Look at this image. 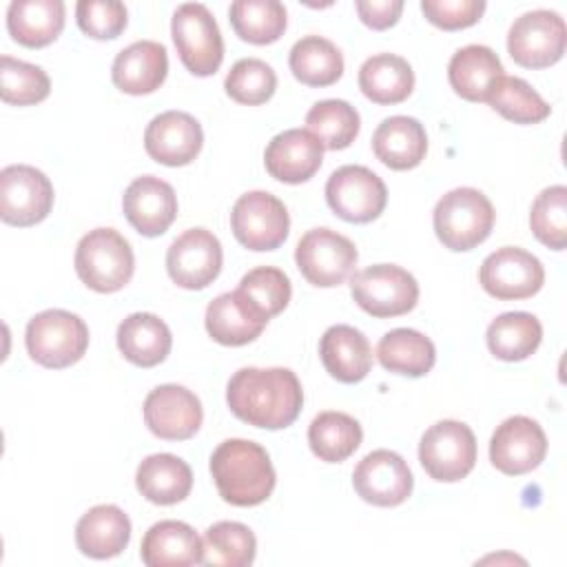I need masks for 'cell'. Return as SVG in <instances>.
Returning a JSON list of instances; mask_svg holds the SVG:
<instances>
[{
    "mask_svg": "<svg viewBox=\"0 0 567 567\" xmlns=\"http://www.w3.org/2000/svg\"><path fill=\"white\" fill-rule=\"evenodd\" d=\"M131 540V520L117 505H95L75 525L78 549L95 560L113 558Z\"/></svg>",
    "mask_w": 567,
    "mask_h": 567,
    "instance_id": "4316f807",
    "label": "cell"
},
{
    "mask_svg": "<svg viewBox=\"0 0 567 567\" xmlns=\"http://www.w3.org/2000/svg\"><path fill=\"white\" fill-rule=\"evenodd\" d=\"M117 348L126 361L140 368L162 363L173 346L168 326L153 312H133L117 326Z\"/></svg>",
    "mask_w": 567,
    "mask_h": 567,
    "instance_id": "f1b7e54d",
    "label": "cell"
},
{
    "mask_svg": "<svg viewBox=\"0 0 567 567\" xmlns=\"http://www.w3.org/2000/svg\"><path fill=\"white\" fill-rule=\"evenodd\" d=\"M532 233L551 250L567 246V186L556 184L540 190L529 210Z\"/></svg>",
    "mask_w": 567,
    "mask_h": 567,
    "instance_id": "b9f144b4",
    "label": "cell"
},
{
    "mask_svg": "<svg viewBox=\"0 0 567 567\" xmlns=\"http://www.w3.org/2000/svg\"><path fill=\"white\" fill-rule=\"evenodd\" d=\"M224 89L235 102L257 106L275 95L277 73L259 58H241L230 66Z\"/></svg>",
    "mask_w": 567,
    "mask_h": 567,
    "instance_id": "7bdbcfd3",
    "label": "cell"
},
{
    "mask_svg": "<svg viewBox=\"0 0 567 567\" xmlns=\"http://www.w3.org/2000/svg\"><path fill=\"white\" fill-rule=\"evenodd\" d=\"M204 558L208 567H248L257 554V538L248 525L237 520L213 523L204 532Z\"/></svg>",
    "mask_w": 567,
    "mask_h": 567,
    "instance_id": "8d00e7d4",
    "label": "cell"
},
{
    "mask_svg": "<svg viewBox=\"0 0 567 567\" xmlns=\"http://www.w3.org/2000/svg\"><path fill=\"white\" fill-rule=\"evenodd\" d=\"M306 126L319 137L323 148H348L361 128L359 111L346 100H321L306 113Z\"/></svg>",
    "mask_w": 567,
    "mask_h": 567,
    "instance_id": "ab89813d",
    "label": "cell"
},
{
    "mask_svg": "<svg viewBox=\"0 0 567 567\" xmlns=\"http://www.w3.org/2000/svg\"><path fill=\"white\" fill-rule=\"evenodd\" d=\"M485 102L514 124H538L551 113V106L540 93L516 75H501L492 84Z\"/></svg>",
    "mask_w": 567,
    "mask_h": 567,
    "instance_id": "f35d334b",
    "label": "cell"
},
{
    "mask_svg": "<svg viewBox=\"0 0 567 567\" xmlns=\"http://www.w3.org/2000/svg\"><path fill=\"white\" fill-rule=\"evenodd\" d=\"M224 250L219 239L206 228H188L173 239L166 252L171 279L186 290H202L213 284L221 270Z\"/></svg>",
    "mask_w": 567,
    "mask_h": 567,
    "instance_id": "9a60e30c",
    "label": "cell"
},
{
    "mask_svg": "<svg viewBox=\"0 0 567 567\" xmlns=\"http://www.w3.org/2000/svg\"><path fill=\"white\" fill-rule=\"evenodd\" d=\"M78 27L95 40H113L117 38L126 22L128 11L124 2L117 0H80L75 4Z\"/></svg>",
    "mask_w": 567,
    "mask_h": 567,
    "instance_id": "f6af8a7d",
    "label": "cell"
},
{
    "mask_svg": "<svg viewBox=\"0 0 567 567\" xmlns=\"http://www.w3.org/2000/svg\"><path fill=\"white\" fill-rule=\"evenodd\" d=\"M206 332L221 346L255 341L270 321L239 288L217 295L206 308Z\"/></svg>",
    "mask_w": 567,
    "mask_h": 567,
    "instance_id": "7402d4cb",
    "label": "cell"
},
{
    "mask_svg": "<svg viewBox=\"0 0 567 567\" xmlns=\"http://www.w3.org/2000/svg\"><path fill=\"white\" fill-rule=\"evenodd\" d=\"M7 29L29 49L51 44L64 29L62 0H13L7 9Z\"/></svg>",
    "mask_w": 567,
    "mask_h": 567,
    "instance_id": "4dcf8cb0",
    "label": "cell"
},
{
    "mask_svg": "<svg viewBox=\"0 0 567 567\" xmlns=\"http://www.w3.org/2000/svg\"><path fill=\"white\" fill-rule=\"evenodd\" d=\"M421 11L432 24L445 31H456V29L476 24L485 11V2L483 0H423Z\"/></svg>",
    "mask_w": 567,
    "mask_h": 567,
    "instance_id": "bcb514c9",
    "label": "cell"
},
{
    "mask_svg": "<svg viewBox=\"0 0 567 567\" xmlns=\"http://www.w3.org/2000/svg\"><path fill=\"white\" fill-rule=\"evenodd\" d=\"M140 556L148 567L202 565L204 543L188 523L159 520L144 534Z\"/></svg>",
    "mask_w": 567,
    "mask_h": 567,
    "instance_id": "d4e9b609",
    "label": "cell"
},
{
    "mask_svg": "<svg viewBox=\"0 0 567 567\" xmlns=\"http://www.w3.org/2000/svg\"><path fill=\"white\" fill-rule=\"evenodd\" d=\"M357 259L359 252L354 244L332 228L308 230L295 248L299 272L308 284L317 288H332L343 284L352 275Z\"/></svg>",
    "mask_w": 567,
    "mask_h": 567,
    "instance_id": "30bf717a",
    "label": "cell"
},
{
    "mask_svg": "<svg viewBox=\"0 0 567 567\" xmlns=\"http://www.w3.org/2000/svg\"><path fill=\"white\" fill-rule=\"evenodd\" d=\"M498 55L485 44L458 49L447 64V80L456 95L467 102H485L492 84L505 75Z\"/></svg>",
    "mask_w": 567,
    "mask_h": 567,
    "instance_id": "f546056e",
    "label": "cell"
},
{
    "mask_svg": "<svg viewBox=\"0 0 567 567\" xmlns=\"http://www.w3.org/2000/svg\"><path fill=\"white\" fill-rule=\"evenodd\" d=\"M545 454L547 436L543 427L523 414L505 419L489 439V461L507 476H520L536 470Z\"/></svg>",
    "mask_w": 567,
    "mask_h": 567,
    "instance_id": "e0dca14e",
    "label": "cell"
},
{
    "mask_svg": "<svg viewBox=\"0 0 567 567\" xmlns=\"http://www.w3.org/2000/svg\"><path fill=\"white\" fill-rule=\"evenodd\" d=\"M135 270L131 244L115 228L89 230L75 248V272L95 292L122 290Z\"/></svg>",
    "mask_w": 567,
    "mask_h": 567,
    "instance_id": "277c9868",
    "label": "cell"
},
{
    "mask_svg": "<svg viewBox=\"0 0 567 567\" xmlns=\"http://www.w3.org/2000/svg\"><path fill=\"white\" fill-rule=\"evenodd\" d=\"M352 485L365 503L396 507L410 498L414 478L401 454L392 450H374L354 467Z\"/></svg>",
    "mask_w": 567,
    "mask_h": 567,
    "instance_id": "2e32d148",
    "label": "cell"
},
{
    "mask_svg": "<svg viewBox=\"0 0 567 567\" xmlns=\"http://www.w3.org/2000/svg\"><path fill=\"white\" fill-rule=\"evenodd\" d=\"M434 233L439 241L456 252L483 244L494 226V206L478 188L461 186L445 193L434 206Z\"/></svg>",
    "mask_w": 567,
    "mask_h": 567,
    "instance_id": "3957f363",
    "label": "cell"
},
{
    "mask_svg": "<svg viewBox=\"0 0 567 567\" xmlns=\"http://www.w3.org/2000/svg\"><path fill=\"white\" fill-rule=\"evenodd\" d=\"M319 357L326 372L341 383H359L372 368L368 337L348 323L330 326L319 341Z\"/></svg>",
    "mask_w": 567,
    "mask_h": 567,
    "instance_id": "cb8c5ba5",
    "label": "cell"
},
{
    "mask_svg": "<svg viewBox=\"0 0 567 567\" xmlns=\"http://www.w3.org/2000/svg\"><path fill=\"white\" fill-rule=\"evenodd\" d=\"M230 412L261 430H284L303 405V390L288 368H241L226 385Z\"/></svg>",
    "mask_w": 567,
    "mask_h": 567,
    "instance_id": "6da1fadb",
    "label": "cell"
},
{
    "mask_svg": "<svg viewBox=\"0 0 567 567\" xmlns=\"http://www.w3.org/2000/svg\"><path fill=\"white\" fill-rule=\"evenodd\" d=\"M230 228L235 239L248 250H275L290 230L288 208L268 190L244 193L230 210Z\"/></svg>",
    "mask_w": 567,
    "mask_h": 567,
    "instance_id": "9c48e42d",
    "label": "cell"
},
{
    "mask_svg": "<svg viewBox=\"0 0 567 567\" xmlns=\"http://www.w3.org/2000/svg\"><path fill=\"white\" fill-rule=\"evenodd\" d=\"M323 162V144L308 128H288L277 133L264 153L270 177L284 184L308 182Z\"/></svg>",
    "mask_w": 567,
    "mask_h": 567,
    "instance_id": "44dd1931",
    "label": "cell"
},
{
    "mask_svg": "<svg viewBox=\"0 0 567 567\" xmlns=\"http://www.w3.org/2000/svg\"><path fill=\"white\" fill-rule=\"evenodd\" d=\"M124 217L144 237H157L168 230L177 217V197L168 182L155 175L133 179L122 197Z\"/></svg>",
    "mask_w": 567,
    "mask_h": 567,
    "instance_id": "ffe728a7",
    "label": "cell"
},
{
    "mask_svg": "<svg viewBox=\"0 0 567 567\" xmlns=\"http://www.w3.org/2000/svg\"><path fill=\"white\" fill-rule=\"evenodd\" d=\"M352 299L372 317H399L419 301V284L412 272L396 264H374L352 275Z\"/></svg>",
    "mask_w": 567,
    "mask_h": 567,
    "instance_id": "52a82bcc",
    "label": "cell"
},
{
    "mask_svg": "<svg viewBox=\"0 0 567 567\" xmlns=\"http://www.w3.org/2000/svg\"><path fill=\"white\" fill-rule=\"evenodd\" d=\"M419 461L434 481L456 483L465 478L476 463V436L472 427L454 419L436 421L421 436Z\"/></svg>",
    "mask_w": 567,
    "mask_h": 567,
    "instance_id": "ba28073f",
    "label": "cell"
},
{
    "mask_svg": "<svg viewBox=\"0 0 567 567\" xmlns=\"http://www.w3.org/2000/svg\"><path fill=\"white\" fill-rule=\"evenodd\" d=\"M565 20L549 9H534L518 16L507 33V51L512 60L525 69L556 64L565 53Z\"/></svg>",
    "mask_w": 567,
    "mask_h": 567,
    "instance_id": "8fae6325",
    "label": "cell"
},
{
    "mask_svg": "<svg viewBox=\"0 0 567 567\" xmlns=\"http://www.w3.org/2000/svg\"><path fill=\"white\" fill-rule=\"evenodd\" d=\"M377 359L385 370L416 379L434 368L436 348L430 337L419 330L394 328L381 337Z\"/></svg>",
    "mask_w": 567,
    "mask_h": 567,
    "instance_id": "d6a6232c",
    "label": "cell"
},
{
    "mask_svg": "<svg viewBox=\"0 0 567 567\" xmlns=\"http://www.w3.org/2000/svg\"><path fill=\"white\" fill-rule=\"evenodd\" d=\"M24 343L29 357L53 370L78 363L89 348L86 323L62 308H49L29 319Z\"/></svg>",
    "mask_w": 567,
    "mask_h": 567,
    "instance_id": "5b68a950",
    "label": "cell"
},
{
    "mask_svg": "<svg viewBox=\"0 0 567 567\" xmlns=\"http://www.w3.org/2000/svg\"><path fill=\"white\" fill-rule=\"evenodd\" d=\"M487 348L501 361H523L536 352L543 326L532 312H503L487 326Z\"/></svg>",
    "mask_w": 567,
    "mask_h": 567,
    "instance_id": "d590c367",
    "label": "cell"
},
{
    "mask_svg": "<svg viewBox=\"0 0 567 567\" xmlns=\"http://www.w3.org/2000/svg\"><path fill=\"white\" fill-rule=\"evenodd\" d=\"M53 206L51 179L29 164L0 171V217L4 224L27 228L40 224Z\"/></svg>",
    "mask_w": 567,
    "mask_h": 567,
    "instance_id": "4fadbf2b",
    "label": "cell"
},
{
    "mask_svg": "<svg viewBox=\"0 0 567 567\" xmlns=\"http://www.w3.org/2000/svg\"><path fill=\"white\" fill-rule=\"evenodd\" d=\"M326 202L343 221L368 224L383 213L388 188L383 179L368 166L348 164L328 177Z\"/></svg>",
    "mask_w": 567,
    "mask_h": 567,
    "instance_id": "7c38bea8",
    "label": "cell"
},
{
    "mask_svg": "<svg viewBox=\"0 0 567 567\" xmlns=\"http://www.w3.org/2000/svg\"><path fill=\"white\" fill-rule=\"evenodd\" d=\"M210 474L219 496L235 507L264 503L277 483L268 452L246 439H226L210 454Z\"/></svg>",
    "mask_w": 567,
    "mask_h": 567,
    "instance_id": "7a4b0ae2",
    "label": "cell"
},
{
    "mask_svg": "<svg viewBox=\"0 0 567 567\" xmlns=\"http://www.w3.org/2000/svg\"><path fill=\"white\" fill-rule=\"evenodd\" d=\"M372 151L388 168L410 171L419 166L427 153L425 128L410 115L385 117L372 135Z\"/></svg>",
    "mask_w": 567,
    "mask_h": 567,
    "instance_id": "484cf974",
    "label": "cell"
},
{
    "mask_svg": "<svg viewBox=\"0 0 567 567\" xmlns=\"http://www.w3.org/2000/svg\"><path fill=\"white\" fill-rule=\"evenodd\" d=\"M483 290L501 301L534 297L545 281L540 259L523 248L503 246L487 255L478 270Z\"/></svg>",
    "mask_w": 567,
    "mask_h": 567,
    "instance_id": "5bb4252c",
    "label": "cell"
},
{
    "mask_svg": "<svg viewBox=\"0 0 567 567\" xmlns=\"http://www.w3.org/2000/svg\"><path fill=\"white\" fill-rule=\"evenodd\" d=\"M49 91L51 80L42 66L11 55L0 58V97L4 104L31 106L47 100Z\"/></svg>",
    "mask_w": 567,
    "mask_h": 567,
    "instance_id": "60d3db41",
    "label": "cell"
},
{
    "mask_svg": "<svg viewBox=\"0 0 567 567\" xmlns=\"http://www.w3.org/2000/svg\"><path fill=\"white\" fill-rule=\"evenodd\" d=\"M354 7L365 27L383 31L396 24L403 11V0H357Z\"/></svg>",
    "mask_w": 567,
    "mask_h": 567,
    "instance_id": "7dc6e473",
    "label": "cell"
},
{
    "mask_svg": "<svg viewBox=\"0 0 567 567\" xmlns=\"http://www.w3.org/2000/svg\"><path fill=\"white\" fill-rule=\"evenodd\" d=\"M168 73V53L162 42L137 40L122 49L111 66L113 84L128 95H146L162 86Z\"/></svg>",
    "mask_w": 567,
    "mask_h": 567,
    "instance_id": "603a6c76",
    "label": "cell"
},
{
    "mask_svg": "<svg viewBox=\"0 0 567 567\" xmlns=\"http://www.w3.org/2000/svg\"><path fill=\"white\" fill-rule=\"evenodd\" d=\"M135 485L146 501L155 505H175L190 494L193 470L175 454H151L137 465Z\"/></svg>",
    "mask_w": 567,
    "mask_h": 567,
    "instance_id": "83f0119b",
    "label": "cell"
},
{
    "mask_svg": "<svg viewBox=\"0 0 567 567\" xmlns=\"http://www.w3.org/2000/svg\"><path fill=\"white\" fill-rule=\"evenodd\" d=\"M204 144L199 122L184 111H164L155 115L144 131V148L151 159L164 166L190 164Z\"/></svg>",
    "mask_w": 567,
    "mask_h": 567,
    "instance_id": "d6986e66",
    "label": "cell"
},
{
    "mask_svg": "<svg viewBox=\"0 0 567 567\" xmlns=\"http://www.w3.org/2000/svg\"><path fill=\"white\" fill-rule=\"evenodd\" d=\"M268 319L279 315L292 295L290 279L275 266H259L248 270L237 286Z\"/></svg>",
    "mask_w": 567,
    "mask_h": 567,
    "instance_id": "ee69618b",
    "label": "cell"
},
{
    "mask_svg": "<svg viewBox=\"0 0 567 567\" xmlns=\"http://www.w3.org/2000/svg\"><path fill=\"white\" fill-rule=\"evenodd\" d=\"M292 75L308 86H330L343 73V55L337 44L321 35H306L290 49Z\"/></svg>",
    "mask_w": 567,
    "mask_h": 567,
    "instance_id": "e575fe53",
    "label": "cell"
},
{
    "mask_svg": "<svg viewBox=\"0 0 567 567\" xmlns=\"http://www.w3.org/2000/svg\"><path fill=\"white\" fill-rule=\"evenodd\" d=\"M235 33L250 44L277 42L286 31V7L279 0H235L228 9Z\"/></svg>",
    "mask_w": 567,
    "mask_h": 567,
    "instance_id": "74e56055",
    "label": "cell"
},
{
    "mask_svg": "<svg viewBox=\"0 0 567 567\" xmlns=\"http://www.w3.org/2000/svg\"><path fill=\"white\" fill-rule=\"evenodd\" d=\"M359 89L374 104H399L414 89V71L401 55L377 53L361 64Z\"/></svg>",
    "mask_w": 567,
    "mask_h": 567,
    "instance_id": "1f68e13d",
    "label": "cell"
},
{
    "mask_svg": "<svg viewBox=\"0 0 567 567\" xmlns=\"http://www.w3.org/2000/svg\"><path fill=\"white\" fill-rule=\"evenodd\" d=\"M171 33L182 64L193 75L206 78L219 69L224 60V40L206 4H179L171 20Z\"/></svg>",
    "mask_w": 567,
    "mask_h": 567,
    "instance_id": "8992f818",
    "label": "cell"
},
{
    "mask_svg": "<svg viewBox=\"0 0 567 567\" xmlns=\"http://www.w3.org/2000/svg\"><path fill=\"white\" fill-rule=\"evenodd\" d=\"M202 419L199 399L184 385L164 383L144 399V423L157 439L186 441L199 430Z\"/></svg>",
    "mask_w": 567,
    "mask_h": 567,
    "instance_id": "ac0fdd59",
    "label": "cell"
},
{
    "mask_svg": "<svg viewBox=\"0 0 567 567\" xmlns=\"http://www.w3.org/2000/svg\"><path fill=\"white\" fill-rule=\"evenodd\" d=\"M363 430L359 421L346 412H319L308 425V445L319 461L341 463L361 445Z\"/></svg>",
    "mask_w": 567,
    "mask_h": 567,
    "instance_id": "836d02e7",
    "label": "cell"
}]
</instances>
